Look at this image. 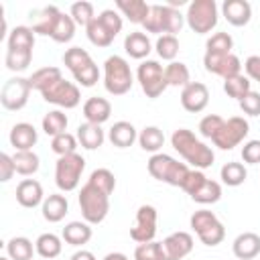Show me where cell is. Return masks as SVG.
<instances>
[{"label": "cell", "instance_id": "44dd1931", "mask_svg": "<svg viewBox=\"0 0 260 260\" xmlns=\"http://www.w3.org/2000/svg\"><path fill=\"white\" fill-rule=\"evenodd\" d=\"M110 114H112V104L106 98L93 95V98H87L85 104H83L85 122H91V124H100L102 126L106 120H110Z\"/></svg>", "mask_w": 260, "mask_h": 260}, {"label": "cell", "instance_id": "e575fe53", "mask_svg": "<svg viewBox=\"0 0 260 260\" xmlns=\"http://www.w3.org/2000/svg\"><path fill=\"white\" fill-rule=\"evenodd\" d=\"M67 124H69V120L61 110H51L43 116V132L51 138L67 132Z\"/></svg>", "mask_w": 260, "mask_h": 260}, {"label": "cell", "instance_id": "7dc6e473", "mask_svg": "<svg viewBox=\"0 0 260 260\" xmlns=\"http://www.w3.org/2000/svg\"><path fill=\"white\" fill-rule=\"evenodd\" d=\"M142 28L146 32H154V35H165V16H162V4H150L148 16L142 22Z\"/></svg>", "mask_w": 260, "mask_h": 260}, {"label": "cell", "instance_id": "d4e9b609", "mask_svg": "<svg viewBox=\"0 0 260 260\" xmlns=\"http://www.w3.org/2000/svg\"><path fill=\"white\" fill-rule=\"evenodd\" d=\"M77 140L85 150H95L104 144L106 134L102 130L100 124H91V122H83L77 126Z\"/></svg>", "mask_w": 260, "mask_h": 260}, {"label": "cell", "instance_id": "7c38bea8", "mask_svg": "<svg viewBox=\"0 0 260 260\" xmlns=\"http://www.w3.org/2000/svg\"><path fill=\"white\" fill-rule=\"evenodd\" d=\"M156 221H158V213L156 207L152 205H140L134 217V225L130 228V238L136 244H146L152 242L156 236Z\"/></svg>", "mask_w": 260, "mask_h": 260}, {"label": "cell", "instance_id": "7bdbcfd3", "mask_svg": "<svg viewBox=\"0 0 260 260\" xmlns=\"http://www.w3.org/2000/svg\"><path fill=\"white\" fill-rule=\"evenodd\" d=\"M69 14H71V18L75 20V24H77V26H87V24L95 18L93 4H91V2H85V0L73 2V4H71V8H69Z\"/></svg>", "mask_w": 260, "mask_h": 260}, {"label": "cell", "instance_id": "8fae6325", "mask_svg": "<svg viewBox=\"0 0 260 260\" xmlns=\"http://www.w3.org/2000/svg\"><path fill=\"white\" fill-rule=\"evenodd\" d=\"M43 100L47 104H53V106H59V108H65V110H71V108H77L79 102H81V91L79 87L73 83V81H67V79H57L51 87H47L43 93Z\"/></svg>", "mask_w": 260, "mask_h": 260}, {"label": "cell", "instance_id": "30bf717a", "mask_svg": "<svg viewBox=\"0 0 260 260\" xmlns=\"http://www.w3.org/2000/svg\"><path fill=\"white\" fill-rule=\"evenodd\" d=\"M248 132H250L248 120H244L242 116H232V118L223 120L221 128L211 138V142L217 148H221V150H232V148H236L238 144L244 142V138L248 136Z\"/></svg>", "mask_w": 260, "mask_h": 260}, {"label": "cell", "instance_id": "1f68e13d", "mask_svg": "<svg viewBox=\"0 0 260 260\" xmlns=\"http://www.w3.org/2000/svg\"><path fill=\"white\" fill-rule=\"evenodd\" d=\"M165 79H167V85L169 87H185L187 83H191V73H189V67L181 61H171L167 67H165Z\"/></svg>", "mask_w": 260, "mask_h": 260}, {"label": "cell", "instance_id": "ffe728a7", "mask_svg": "<svg viewBox=\"0 0 260 260\" xmlns=\"http://www.w3.org/2000/svg\"><path fill=\"white\" fill-rule=\"evenodd\" d=\"M232 252L238 260H252L260 254V236L254 232H244L240 234L234 244H232Z\"/></svg>", "mask_w": 260, "mask_h": 260}, {"label": "cell", "instance_id": "f5cc1de1", "mask_svg": "<svg viewBox=\"0 0 260 260\" xmlns=\"http://www.w3.org/2000/svg\"><path fill=\"white\" fill-rule=\"evenodd\" d=\"M73 79L81 85V87H93L100 81V69L95 65V61H91L89 65H85L83 69L73 73Z\"/></svg>", "mask_w": 260, "mask_h": 260}, {"label": "cell", "instance_id": "cb8c5ba5", "mask_svg": "<svg viewBox=\"0 0 260 260\" xmlns=\"http://www.w3.org/2000/svg\"><path fill=\"white\" fill-rule=\"evenodd\" d=\"M124 51L132 57V59H146L148 53L152 51V43L148 39V35H144L142 30H132L130 35H126L124 39Z\"/></svg>", "mask_w": 260, "mask_h": 260}, {"label": "cell", "instance_id": "9a60e30c", "mask_svg": "<svg viewBox=\"0 0 260 260\" xmlns=\"http://www.w3.org/2000/svg\"><path fill=\"white\" fill-rule=\"evenodd\" d=\"M61 10L55 6V4H49V6H43V8H37L32 10L28 16H30V28L35 30V35H45V37H51L59 18H61Z\"/></svg>", "mask_w": 260, "mask_h": 260}, {"label": "cell", "instance_id": "7a4b0ae2", "mask_svg": "<svg viewBox=\"0 0 260 260\" xmlns=\"http://www.w3.org/2000/svg\"><path fill=\"white\" fill-rule=\"evenodd\" d=\"M146 169H148L150 177H154L156 181H162L167 185H173V187H181L191 171L187 167V162H179L177 158H173L171 154H165V152L152 154L146 162Z\"/></svg>", "mask_w": 260, "mask_h": 260}, {"label": "cell", "instance_id": "60d3db41", "mask_svg": "<svg viewBox=\"0 0 260 260\" xmlns=\"http://www.w3.org/2000/svg\"><path fill=\"white\" fill-rule=\"evenodd\" d=\"M87 183H91L93 187H98L106 195H112L114 189H116V177H114V173L110 169H95V171H91Z\"/></svg>", "mask_w": 260, "mask_h": 260}, {"label": "cell", "instance_id": "db71d44e", "mask_svg": "<svg viewBox=\"0 0 260 260\" xmlns=\"http://www.w3.org/2000/svg\"><path fill=\"white\" fill-rule=\"evenodd\" d=\"M221 124H223V118H221V116H217V114H207V116H203L201 122H199V134H201L203 138H213V136L217 134V130L221 128Z\"/></svg>", "mask_w": 260, "mask_h": 260}, {"label": "cell", "instance_id": "7402d4cb", "mask_svg": "<svg viewBox=\"0 0 260 260\" xmlns=\"http://www.w3.org/2000/svg\"><path fill=\"white\" fill-rule=\"evenodd\" d=\"M108 138H110V142L116 148H128V146H132L138 140V132H136V128H134L132 122L120 120V122H114L112 124L110 132H108Z\"/></svg>", "mask_w": 260, "mask_h": 260}, {"label": "cell", "instance_id": "816d5d0a", "mask_svg": "<svg viewBox=\"0 0 260 260\" xmlns=\"http://www.w3.org/2000/svg\"><path fill=\"white\" fill-rule=\"evenodd\" d=\"M98 20L104 24V28L112 35V37H116L120 30H122V14L118 12V10H114V8H106V10H102L100 14H98Z\"/></svg>", "mask_w": 260, "mask_h": 260}, {"label": "cell", "instance_id": "277c9868", "mask_svg": "<svg viewBox=\"0 0 260 260\" xmlns=\"http://www.w3.org/2000/svg\"><path fill=\"white\" fill-rule=\"evenodd\" d=\"M77 201H79V209H81L83 221H87L89 225L102 223L106 219L108 211H110V195H106L104 191H100L91 183H85L79 189Z\"/></svg>", "mask_w": 260, "mask_h": 260}, {"label": "cell", "instance_id": "6125c7cd", "mask_svg": "<svg viewBox=\"0 0 260 260\" xmlns=\"http://www.w3.org/2000/svg\"><path fill=\"white\" fill-rule=\"evenodd\" d=\"M104 260H128V256L122 254V252H110V254L104 256Z\"/></svg>", "mask_w": 260, "mask_h": 260}, {"label": "cell", "instance_id": "8d00e7d4", "mask_svg": "<svg viewBox=\"0 0 260 260\" xmlns=\"http://www.w3.org/2000/svg\"><path fill=\"white\" fill-rule=\"evenodd\" d=\"M91 61H93L91 55H89L85 49H81V47H71V49H67V51L63 53V63H65V67H67L71 73L83 69V67L89 65Z\"/></svg>", "mask_w": 260, "mask_h": 260}, {"label": "cell", "instance_id": "681fc988", "mask_svg": "<svg viewBox=\"0 0 260 260\" xmlns=\"http://www.w3.org/2000/svg\"><path fill=\"white\" fill-rule=\"evenodd\" d=\"M162 16H165V35L177 37V32H181V28H183L185 16L177 8H171L167 4H162Z\"/></svg>", "mask_w": 260, "mask_h": 260}, {"label": "cell", "instance_id": "ac0fdd59", "mask_svg": "<svg viewBox=\"0 0 260 260\" xmlns=\"http://www.w3.org/2000/svg\"><path fill=\"white\" fill-rule=\"evenodd\" d=\"M221 14L232 26H246L252 18V6L248 0H225L221 4Z\"/></svg>", "mask_w": 260, "mask_h": 260}, {"label": "cell", "instance_id": "83f0119b", "mask_svg": "<svg viewBox=\"0 0 260 260\" xmlns=\"http://www.w3.org/2000/svg\"><path fill=\"white\" fill-rule=\"evenodd\" d=\"M6 47H8V51H32V47H35V30L30 26H24V24L14 26L8 32Z\"/></svg>", "mask_w": 260, "mask_h": 260}, {"label": "cell", "instance_id": "5b68a950", "mask_svg": "<svg viewBox=\"0 0 260 260\" xmlns=\"http://www.w3.org/2000/svg\"><path fill=\"white\" fill-rule=\"evenodd\" d=\"M217 16H219V10L215 0H193L187 6L185 20L193 32L207 35L217 26Z\"/></svg>", "mask_w": 260, "mask_h": 260}, {"label": "cell", "instance_id": "836d02e7", "mask_svg": "<svg viewBox=\"0 0 260 260\" xmlns=\"http://www.w3.org/2000/svg\"><path fill=\"white\" fill-rule=\"evenodd\" d=\"M12 160H14V167H16V173L22 175V177H30L39 171V154L35 150H16L12 154Z\"/></svg>", "mask_w": 260, "mask_h": 260}, {"label": "cell", "instance_id": "ee69618b", "mask_svg": "<svg viewBox=\"0 0 260 260\" xmlns=\"http://www.w3.org/2000/svg\"><path fill=\"white\" fill-rule=\"evenodd\" d=\"M75 20L71 18V14H61V18H59V22H57V26H55V30H53V35H51V39L55 41V43H69L73 37H75Z\"/></svg>", "mask_w": 260, "mask_h": 260}, {"label": "cell", "instance_id": "be15d7a7", "mask_svg": "<svg viewBox=\"0 0 260 260\" xmlns=\"http://www.w3.org/2000/svg\"><path fill=\"white\" fill-rule=\"evenodd\" d=\"M0 260H10V258L8 256H0Z\"/></svg>", "mask_w": 260, "mask_h": 260}, {"label": "cell", "instance_id": "ba28073f", "mask_svg": "<svg viewBox=\"0 0 260 260\" xmlns=\"http://www.w3.org/2000/svg\"><path fill=\"white\" fill-rule=\"evenodd\" d=\"M136 79H138L140 89L144 91V95L150 98V100L158 98L169 87L167 79H165V67L154 59H146V61H142L138 65Z\"/></svg>", "mask_w": 260, "mask_h": 260}, {"label": "cell", "instance_id": "f35d334b", "mask_svg": "<svg viewBox=\"0 0 260 260\" xmlns=\"http://www.w3.org/2000/svg\"><path fill=\"white\" fill-rule=\"evenodd\" d=\"M223 91L228 93V98H234V100H244V95L248 93V91H252V87H250V79L244 75V73H240V75H236V77H230V79H225L223 81Z\"/></svg>", "mask_w": 260, "mask_h": 260}, {"label": "cell", "instance_id": "d590c367", "mask_svg": "<svg viewBox=\"0 0 260 260\" xmlns=\"http://www.w3.org/2000/svg\"><path fill=\"white\" fill-rule=\"evenodd\" d=\"M219 177H221V183H223V185H228V187H240V185L246 181L248 171H246V167H244L242 162L232 160V162H225V165L221 167Z\"/></svg>", "mask_w": 260, "mask_h": 260}, {"label": "cell", "instance_id": "5bb4252c", "mask_svg": "<svg viewBox=\"0 0 260 260\" xmlns=\"http://www.w3.org/2000/svg\"><path fill=\"white\" fill-rule=\"evenodd\" d=\"M209 104V89L205 83L201 81H191L181 89V106L191 112V114H199L207 108Z\"/></svg>", "mask_w": 260, "mask_h": 260}, {"label": "cell", "instance_id": "9f6ffc18", "mask_svg": "<svg viewBox=\"0 0 260 260\" xmlns=\"http://www.w3.org/2000/svg\"><path fill=\"white\" fill-rule=\"evenodd\" d=\"M240 110L248 116H260V93L248 91L244 100H240Z\"/></svg>", "mask_w": 260, "mask_h": 260}, {"label": "cell", "instance_id": "e0dca14e", "mask_svg": "<svg viewBox=\"0 0 260 260\" xmlns=\"http://www.w3.org/2000/svg\"><path fill=\"white\" fill-rule=\"evenodd\" d=\"M16 201L26 207L32 209L37 205H43L45 201V193H43V185L37 179H22L16 187Z\"/></svg>", "mask_w": 260, "mask_h": 260}, {"label": "cell", "instance_id": "603a6c76", "mask_svg": "<svg viewBox=\"0 0 260 260\" xmlns=\"http://www.w3.org/2000/svg\"><path fill=\"white\" fill-rule=\"evenodd\" d=\"M41 211H43V217H45L47 221L57 223V221H61V219L67 215V211H69V201H67V197L61 195V193H51L49 197H45V201H43V205H41Z\"/></svg>", "mask_w": 260, "mask_h": 260}, {"label": "cell", "instance_id": "3957f363", "mask_svg": "<svg viewBox=\"0 0 260 260\" xmlns=\"http://www.w3.org/2000/svg\"><path fill=\"white\" fill-rule=\"evenodd\" d=\"M134 83L132 69L128 61L120 55H112L104 61V87L112 95H124Z\"/></svg>", "mask_w": 260, "mask_h": 260}, {"label": "cell", "instance_id": "ab89813d", "mask_svg": "<svg viewBox=\"0 0 260 260\" xmlns=\"http://www.w3.org/2000/svg\"><path fill=\"white\" fill-rule=\"evenodd\" d=\"M85 35H87L89 43L95 45V47H110L112 41H114V37L104 28V24L98 20V16L85 26Z\"/></svg>", "mask_w": 260, "mask_h": 260}, {"label": "cell", "instance_id": "4316f807", "mask_svg": "<svg viewBox=\"0 0 260 260\" xmlns=\"http://www.w3.org/2000/svg\"><path fill=\"white\" fill-rule=\"evenodd\" d=\"M116 10L122 12V16H126L130 22L142 24L148 16L150 4H146L144 0H116Z\"/></svg>", "mask_w": 260, "mask_h": 260}, {"label": "cell", "instance_id": "b9f144b4", "mask_svg": "<svg viewBox=\"0 0 260 260\" xmlns=\"http://www.w3.org/2000/svg\"><path fill=\"white\" fill-rule=\"evenodd\" d=\"M195 203H201V205H209V203H217L221 199V185L217 181H211L207 179L203 183V187L191 197Z\"/></svg>", "mask_w": 260, "mask_h": 260}, {"label": "cell", "instance_id": "484cf974", "mask_svg": "<svg viewBox=\"0 0 260 260\" xmlns=\"http://www.w3.org/2000/svg\"><path fill=\"white\" fill-rule=\"evenodd\" d=\"M91 225L87 223V221H69L65 228H63V232H61V238L69 244V246H75V248H79V246H83V244H87L89 240H91Z\"/></svg>", "mask_w": 260, "mask_h": 260}, {"label": "cell", "instance_id": "4dcf8cb0", "mask_svg": "<svg viewBox=\"0 0 260 260\" xmlns=\"http://www.w3.org/2000/svg\"><path fill=\"white\" fill-rule=\"evenodd\" d=\"M138 144L142 150L156 154L165 144V134L158 126H144L138 134Z\"/></svg>", "mask_w": 260, "mask_h": 260}, {"label": "cell", "instance_id": "f1b7e54d", "mask_svg": "<svg viewBox=\"0 0 260 260\" xmlns=\"http://www.w3.org/2000/svg\"><path fill=\"white\" fill-rule=\"evenodd\" d=\"M35 250H37V254H39L41 258H45V260H53V258H57V256L61 254L63 244H61V238H59L57 234L47 232V234H41V236L37 238V242H35Z\"/></svg>", "mask_w": 260, "mask_h": 260}, {"label": "cell", "instance_id": "52a82bcc", "mask_svg": "<svg viewBox=\"0 0 260 260\" xmlns=\"http://www.w3.org/2000/svg\"><path fill=\"white\" fill-rule=\"evenodd\" d=\"M193 232L197 234V238L205 244V246H217L223 242L225 238V228L223 223L217 219V215L209 209H199L191 215L189 219Z\"/></svg>", "mask_w": 260, "mask_h": 260}, {"label": "cell", "instance_id": "bcb514c9", "mask_svg": "<svg viewBox=\"0 0 260 260\" xmlns=\"http://www.w3.org/2000/svg\"><path fill=\"white\" fill-rule=\"evenodd\" d=\"M77 136L69 134V132H63L59 136H53L51 138V150L57 154V156H65V154H73L77 152Z\"/></svg>", "mask_w": 260, "mask_h": 260}, {"label": "cell", "instance_id": "f546056e", "mask_svg": "<svg viewBox=\"0 0 260 260\" xmlns=\"http://www.w3.org/2000/svg\"><path fill=\"white\" fill-rule=\"evenodd\" d=\"M35 246L28 238L24 236H14L6 242V256L10 260H32V254H35Z\"/></svg>", "mask_w": 260, "mask_h": 260}, {"label": "cell", "instance_id": "f6af8a7d", "mask_svg": "<svg viewBox=\"0 0 260 260\" xmlns=\"http://www.w3.org/2000/svg\"><path fill=\"white\" fill-rule=\"evenodd\" d=\"M154 49H156L160 59L171 63V61H175V57L179 53V39L173 37V35H160L154 43Z\"/></svg>", "mask_w": 260, "mask_h": 260}, {"label": "cell", "instance_id": "6f0895ef", "mask_svg": "<svg viewBox=\"0 0 260 260\" xmlns=\"http://www.w3.org/2000/svg\"><path fill=\"white\" fill-rule=\"evenodd\" d=\"M242 160L248 165H258L260 162V140H248L242 146Z\"/></svg>", "mask_w": 260, "mask_h": 260}, {"label": "cell", "instance_id": "6da1fadb", "mask_svg": "<svg viewBox=\"0 0 260 260\" xmlns=\"http://www.w3.org/2000/svg\"><path fill=\"white\" fill-rule=\"evenodd\" d=\"M171 144L173 148L185 158L187 165H191L193 169H207L213 165L215 160V154L211 150V146H207L205 142H201L191 130L187 128H177L173 134H171Z\"/></svg>", "mask_w": 260, "mask_h": 260}, {"label": "cell", "instance_id": "8992f818", "mask_svg": "<svg viewBox=\"0 0 260 260\" xmlns=\"http://www.w3.org/2000/svg\"><path fill=\"white\" fill-rule=\"evenodd\" d=\"M83 169H85V158L79 152L59 156L55 162V185L63 193L77 189L81 175H83Z\"/></svg>", "mask_w": 260, "mask_h": 260}, {"label": "cell", "instance_id": "91938a15", "mask_svg": "<svg viewBox=\"0 0 260 260\" xmlns=\"http://www.w3.org/2000/svg\"><path fill=\"white\" fill-rule=\"evenodd\" d=\"M244 71H246V77L248 79L260 83V55H250L244 61Z\"/></svg>", "mask_w": 260, "mask_h": 260}, {"label": "cell", "instance_id": "d6a6232c", "mask_svg": "<svg viewBox=\"0 0 260 260\" xmlns=\"http://www.w3.org/2000/svg\"><path fill=\"white\" fill-rule=\"evenodd\" d=\"M63 75H61V69L59 67H53V65H49V67H41V69H37L30 77H28V81H30V87L32 89H37V91H45L47 87H51L57 79H61Z\"/></svg>", "mask_w": 260, "mask_h": 260}, {"label": "cell", "instance_id": "c3c4849f", "mask_svg": "<svg viewBox=\"0 0 260 260\" xmlns=\"http://www.w3.org/2000/svg\"><path fill=\"white\" fill-rule=\"evenodd\" d=\"M32 61V51H8L6 49V57H4V65L18 73V71H24Z\"/></svg>", "mask_w": 260, "mask_h": 260}, {"label": "cell", "instance_id": "74e56055", "mask_svg": "<svg viewBox=\"0 0 260 260\" xmlns=\"http://www.w3.org/2000/svg\"><path fill=\"white\" fill-rule=\"evenodd\" d=\"M234 49V39L230 32H215L205 43V53L211 55H230Z\"/></svg>", "mask_w": 260, "mask_h": 260}, {"label": "cell", "instance_id": "9c48e42d", "mask_svg": "<svg viewBox=\"0 0 260 260\" xmlns=\"http://www.w3.org/2000/svg\"><path fill=\"white\" fill-rule=\"evenodd\" d=\"M32 87L28 77H10L8 81H4L2 89H0V104L4 110L10 112H18L28 104V95H30Z\"/></svg>", "mask_w": 260, "mask_h": 260}, {"label": "cell", "instance_id": "d6986e66", "mask_svg": "<svg viewBox=\"0 0 260 260\" xmlns=\"http://www.w3.org/2000/svg\"><path fill=\"white\" fill-rule=\"evenodd\" d=\"M8 140L10 144L14 146V150H32V146L37 144L39 140V134H37V128L28 122H18L10 128V134H8Z\"/></svg>", "mask_w": 260, "mask_h": 260}, {"label": "cell", "instance_id": "680465c9", "mask_svg": "<svg viewBox=\"0 0 260 260\" xmlns=\"http://www.w3.org/2000/svg\"><path fill=\"white\" fill-rule=\"evenodd\" d=\"M14 173H16V167H14L12 156L6 154V152H2V154H0V181H2V183H8Z\"/></svg>", "mask_w": 260, "mask_h": 260}, {"label": "cell", "instance_id": "2e32d148", "mask_svg": "<svg viewBox=\"0 0 260 260\" xmlns=\"http://www.w3.org/2000/svg\"><path fill=\"white\" fill-rule=\"evenodd\" d=\"M165 260H183L193 250V236L189 232H175L167 236L162 242Z\"/></svg>", "mask_w": 260, "mask_h": 260}, {"label": "cell", "instance_id": "94428289", "mask_svg": "<svg viewBox=\"0 0 260 260\" xmlns=\"http://www.w3.org/2000/svg\"><path fill=\"white\" fill-rule=\"evenodd\" d=\"M69 260H95V256H93V252H89V250H77Z\"/></svg>", "mask_w": 260, "mask_h": 260}, {"label": "cell", "instance_id": "11a10c76", "mask_svg": "<svg viewBox=\"0 0 260 260\" xmlns=\"http://www.w3.org/2000/svg\"><path fill=\"white\" fill-rule=\"evenodd\" d=\"M207 181V177L203 175V171H199V169H191L189 171V175H187V179L183 181V185H181V189L189 195V197H193L201 187H203V183Z\"/></svg>", "mask_w": 260, "mask_h": 260}, {"label": "cell", "instance_id": "4fadbf2b", "mask_svg": "<svg viewBox=\"0 0 260 260\" xmlns=\"http://www.w3.org/2000/svg\"><path fill=\"white\" fill-rule=\"evenodd\" d=\"M203 65H205V71L213 73V75H219L223 81L230 79V77H236L242 73V61L238 55L230 53V55H211V53H205L203 55Z\"/></svg>", "mask_w": 260, "mask_h": 260}, {"label": "cell", "instance_id": "f907efd6", "mask_svg": "<svg viewBox=\"0 0 260 260\" xmlns=\"http://www.w3.org/2000/svg\"><path fill=\"white\" fill-rule=\"evenodd\" d=\"M134 260H165L162 244L154 240L146 244H138L134 250Z\"/></svg>", "mask_w": 260, "mask_h": 260}]
</instances>
